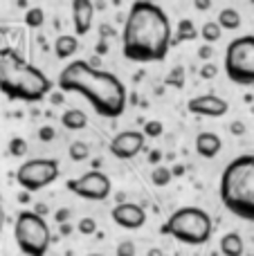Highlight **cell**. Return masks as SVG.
<instances>
[{
	"label": "cell",
	"mask_w": 254,
	"mask_h": 256,
	"mask_svg": "<svg viewBox=\"0 0 254 256\" xmlns=\"http://www.w3.org/2000/svg\"><path fill=\"white\" fill-rule=\"evenodd\" d=\"M171 22L164 9L148 0H138L130 4L122 30V52L135 63L164 61L171 48Z\"/></svg>",
	"instance_id": "6da1fadb"
},
{
	"label": "cell",
	"mask_w": 254,
	"mask_h": 256,
	"mask_svg": "<svg viewBox=\"0 0 254 256\" xmlns=\"http://www.w3.org/2000/svg\"><path fill=\"white\" fill-rule=\"evenodd\" d=\"M58 88L81 94L99 117L115 120L126 110V86L122 79L88 61L68 63L58 74Z\"/></svg>",
	"instance_id": "7a4b0ae2"
},
{
	"label": "cell",
	"mask_w": 254,
	"mask_h": 256,
	"mask_svg": "<svg viewBox=\"0 0 254 256\" xmlns=\"http://www.w3.org/2000/svg\"><path fill=\"white\" fill-rule=\"evenodd\" d=\"M0 92L12 102L34 104L52 92V81L14 48H0Z\"/></svg>",
	"instance_id": "3957f363"
},
{
	"label": "cell",
	"mask_w": 254,
	"mask_h": 256,
	"mask_svg": "<svg viewBox=\"0 0 254 256\" xmlns=\"http://www.w3.org/2000/svg\"><path fill=\"white\" fill-rule=\"evenodd\" d=\"M218 194L228 212L254 222V155H238L225 166Z\"/></svg>",
	"instance_id": "277c9868"
},
{
	"label": "cell",
	"mask_w": 254,
	"mask_h": 256,
	"mask_svg": "<svg viewBox=\"0 0 254 256\" xmlns=\"http://www.w3.org/2000/svg\"><path fill=\"white\" fill-rule=\"evenodd\" d=\"M212 230H214L212 216L200 207L176 209L160 227L162 234L171 236L184 245H205L212 238Z\"/></svg>",
	"instance_id": "5b68a950"
},
{
	"label": "cell",
	"mask_w": 254,
	"mask_h": 256,
	"mask_svg": "<svg viewBox=\"0 0 254 256\" xmlns=\"http://www.w3.org/2000/svg\"><path fill=\"white\" fill-rule=\"evenodd\" d=\"M14 238L25 256H45L52 243V234L45 218L34 212H20L14 222Z\"/></svg>",
	"instance_id": "8992f818"
},
{
	"label": "cell",
	"mask_w": 254,
	"mask_h": 256,
	"mask_svg": "<svg viewBox=\"0 0 254 256\" xmlns=\"http://www.w3.org/2000/svg\"><path fill=\"white\" fill-rule=\"evenodd\" d=\"M225 72L232 84L254 86V36L234 38L225 50Z\"/></svg>",
	"instance_id": "52a82bcc"
},
{
	"label": "cell",
	"mask_w": 254,
	"mask_h": 256,
	"mask_svg": "<svg viewBox=\"0 0 254 256\" xmlns=\"http://www.w3.org/2000/svg\"><path fill=\"white\" fill-rule=\"evenodd\" d=\"M58 173H61V168H58L56 160L36 158V160H27V162H22L18 166L16 180L25 189V194H32V191H40L45 186H50L58 178Z\"/></svg>",
	"instance_id": "ba28073f"
},
{
	"label": "cell",
	"mask_w": 254,
	"mask_h": 256,
	"mask_svg": "<svg viewBox=\"0 0 254 256\" xmlns=\"http://www.w3.org/2000/svg\"><path fill=\"white\" fill-rule=\"evenodd\" d=\"M68 191H72L74 196H79V198L84 200H94V202H99V200H106L108 194H110V180H108L106 173L102 171H88L84 173L81 178H76V180H68L66 182Z\"/></svg>",
	"instance_id": "9c48e42d"
},
{
	"label": "cell",
	"mask_w": 254,
	"mask_h": 256,
	"mask_svg": "<svg viewBox=\"0 0 254 256\" xmlns=\"http://www.w3.org/2000/svg\"><path fill=\"white\" fill-rule=\"evenodd\" d=\"M142 148H144L142 130H124L112 137L110 142V153L117 160H133L142 153Z\"/></svg>",
	"instance_id": "30bf717a"
},
{
	"label": "cell",
	"mask_w": 254,
	"mask_h": 256,
	"mask_svg": "<svg viewBox=\"0 0 254 256\" xmlns=\"http://www.w3.org/2000/svg\"><path fill=\"white\" fill-rule=\"evenodd\" d=\"M189 112L200 117H223L230 110V104L218 94H198L187 102Z\"/></svg>",
	"instance_id": "8fae6325"
},
{
	"label": "cell",
	"mask_w": 254,
	"mask_h": 256,
	"mask_svg": "<svg viewBox=\"0 0 254 256\" xmlns=\"http://www.w3.org/2000/svg\"><path fill=\"white\" fill-rule=\"evenodd\" d=\"M112 220L117 222L124 230H140L146 222V212H144L142 204L135 202H120L115 209H112Z\"/></svg>",
	"instance_id": "7c38bea8"
},
{
	"label": "cell",
	"mask_w": 254,
	"mask_h": 256,
	"mask_svg": "<svg viewBox=\"0 0 254 256\" xmlns=\"http://www.w3.org/2000/svg\"><path fill=\"white\" fill-rule=\"evenodd\" d=\"M92 18H94V7L90 0H74L72 2V22H74V32L79 36L90 32Z\"/></svg>",
	"instance_id": "4fadbf2b"
},
{
	"label": "cell",
	"mask_w": 254,
	"mask_h": 256,
	"mask_svg": "<svg viewBox=\"0 0 254 256\" xmlns=\"http://www.w3.org/2000/svg\"><path fill=\"white\" fill-rule=\"evenodd\" d=\"M220 148H223V142H220V137L216 135V132L205 130L196 137V153L200 155V158H205V160L216 158V155L220 153Z\"/></svg>",
	"instance_id": "5bb4252c"
},
{
	"label": "cell",
	"mask_w": 254,
	"mask_h": 256,
	"mask_svg": "<svg viewBox=\"0 0 254 256\" xmlns=\"http://www.w3.org/2000/svg\"><path fill=\"white\" fill-rule=\"evenodd\" d=\"M243 252H246V243H243L241 234L228 232L220 238V254L223 256H243Z\"/></svg>",
	"instance_id": "9a60e30c"
},
{
	"label": "cell",
	"mask_w": 254,
	"mask_h": 256,
	"mask_svg": "<svg viewBox=\"0 0 254 256\" xmlns=\"http://www.w3.org/2000/svg\"><path fill=\"white\" fill-rule=\"evenodd\" d=\"M61 126H66L68 130H84L88 126V115L79 108H68L61 115Z\"/></svg>",
	"instance_id": "2e32d148"
},
{
	"label": "cell",
	"mask_w": 254,
	"mask_h": 256,
	"mask_svg": "<svg viewBox=\"0 0 254 256\" xmlns=\"http://www.w3.org/2000/svg\"><path fill=\"white\" fill-rule=\"evenodd\" d=\"M76 50H79V40H76V36L63 34L54 40V54H56V58H70L72 54H76Z\"/></svg>",
	"instance_id": "e0dca14e"
},
{
	"label": "cell",
	"mask_w": 254,
	"mask_h": 256,
	"mask_svg": "<svg viewBox=\"0 0 254 256\" xmlns=\"http://www.w3.org/2000/svg\"><path fill=\"white\" fill-rule=\"evenodd\" d=\"M216 22H218L220 30L234 32V30L241 27V14H238L236 9H232V7H225V9H220L218 12V20Z\"/></svg>",
	"instance_id": "ac0fdd59"
},
{
	"label": "cell",
	"mask_w": 254,
	"mask_h": 256,
	"mask_svg": "<svg viewBox=\"0 0 254 256\" xmlns=\"http://www.w3.org/2000/svg\"><path fill=\"white\" fill-rule=\"evenodd\" d=\"M220 36H223V30L218 27L216 20H207L205 25L200 27V38L205 40L207 45H214L216 40H220Z\"/></svg>",
	"instance_id": "d6986e66"
},
{
	"label": "cell",
	"mask_w": 254,
	"mask_h": 256,
	"mask_svg": "<svg viewBox=\"0 0 254 256\" xmlns=\"http://www.w3.org/2000/svg\"><path fill=\"white\" fill-rule=\"evenodd\" d=\"M68 155H70L72 162H84V160L90 158V146L86 142H72L70 148H68Z\"/></svg>",
	"instance_id": "ffe728a7"
},
{
	"label": "cell",
	"mask_w": 254,
	"mask_h": 256,
	"mask_svg": "<svg viewBox=\"0 0 254 256\" xmlns=\"http://www.w3.org/2000/svg\"><path fill=\"white\" fill-rule=\"evenodd\" d=\"M171 180H174V176H171V168L169 166H156V168H153L151 182L156 186H166Z\"/></svg>",
	"instance_id": "44dd1931"
},
{
	"label": "cell",
	"mask_w": 254,
	"mask_h": 256,
	"mask_svg": "<svg viewBox=\"0 0 254 256\" xmlns=\"http://www.w3.org/2000/svg\"><path fill=\"white\" fill-rule=\"evenodd\" d=\"M196 36H198L196 25H194L189 18H182V20L178 22V38L180 40H194Z\"/></svg>",
	"instance_id": "7402d4cb"
},
{
	"label": "cell",
	"mask_w": 254,
	"mask_h": 256,
	"mask_svg": "<svg viewBox=\"0 0 254 256\" xmlns=\"http://www.w3.org/2000/svg\"><path fill=\"white\" fill-rule=\"evenodd\" d=\"M43 9L40 7H32V9H27V14H25V25L27 27H40L43 25Z\"/></svg>",
	"instance_id": "603a6c76"
},
{
	"label": "cell",
	"mask_w": 254,
	"mask_h": 256,
	"mask_svg": "<svg viewBox=\"0 0 254 256\" xmlns=\"http://www.w3.org/2000/svg\"><path fill=\"white\" fill-rule=\"evenodd\" d=\"M76 230H79V234H84V236H92L94 232H97V220H94L92 216H86L79 220Z\"/></svg>",
	"instance_id": "cb8c5ba5"
},
{
	"label": "cell",
	"mask_w": 254,
	"mask_h": 256,
	"mask_svg": "<svg viewBox=\"0 0 254 256\" xmlns=\"http://www.w3.org/2000/svg\"><path fill=\"white\" fill-rule=\"evenodd\" d=\"M9 153H12L14 158H22V155L27 153V142L22 140V137H14V140L9 142Z\"/></svg>",
	"instance_id": "d4e9b609"
},
{
	"label": "cell",
	"mask_w": 254,
	"mask_h": 256,
	"mask_svg": "<svg viewBox=\"0 0 254 256\" xmlns=\"http://www.w3.org/2000/svg\"><path fill=\"white\" fill-rule=\"evenodd\" d=\"M166 86H176V88H182L184 86V70L182 68H176V70H171V74L164 79Z\"/></svg>",
	"instance_id": "484cf974"
},
{
	"label": "cell",
	"mask_w": 254,
	"mask_h": 256,
	"mask_svg": "<svg viewBox=\"0 0 254 256\" xmlns=\"http://www.w3.org/2000/svg\"><path fill=\"white\" fill-rule=\"evenodd\" d=\"M162 130H164V126H162V122L153 120V122H146V126H144L142 135L144 137H160Z\"/></svg>",
	"instance_id": "4316f807"
},
{
	"label": "cell",
	"mask_w": 254,
	"mask_h": 256,
	"mask_svg": "<svg viewBox=\"0 0 254 256\" xmlns=\"http://www.w3.org/2000/svg\"><path fill=\"white\" fill-rule=\"evenodd\" d=\"M117 256H135V243L133 240H122L117 245Z\"/></svg>",
	"instance_id": "83f0119b"
},
{
	"label": "cell",
	"mask_w": 254,
	"mask_h": 256,
	"mask_svg": "<svg viewBox=\"0 0 254 256\" xmlns=\"http://www.w3.org/2000/svg\"><path fill=\"white\" fill-rule=\"evenodd\" d=\"M54 137H56V132H54L52 126H43V128L38 130V140H40V142H52Z\"/></svg>",
	"instance_id": "f1b7e54d"
},
{
	"label": "cell",
	"mask_w": 254,
	"mask_h": 256,
	"mask_svg": "<svg viewBox=\"0 0 254 256\" xmlns=\"http://www.w3.org/2000/svg\"><path fill=\"white\" fill-rule=\"evenodd\" d=\"M216 72H218V68H216L214 63H207V66L200 68V76H202V79H214Z\"/></svg>",
	"instance_id": "f546056e"
},
{
	"label": "cell",
	"mask_w": 254,
	"mask_h": 256,
	"mask_svg": "<svg viewBox=\"0 0 254 256\" xmlns=\"http://www.w3.org/2000/svg\"><path fill=\"white\" fill-rule=\"evenodd\" d=\"M70 216H72V212H70V209L63 207V209H58V212L54 214V220H56L58 225H66V222L70 220Z\"/></svg>",
	"instance_id": "4dcf8cb0"
},
{
	"label": "cell",
	"mask_w": 254,
	"mask_h": 256,
	"mask_svg": "<svg viewBox=\"0 0 254 256\" xmlns=\"http://www.w3.org/2000/svg\"><path fill=\"white\" fill-rule=\"evenodd\" d=\"M212 54H214V50H212V45H202V48L198 50V56H200V58H205V61H207V58H212Z\"/></svg>",
	"instance_id": "1f68e13d"
},
{
	"label": "cell",
	"mask_w": 254,
	"mask_h": 256,
	"mask_svg": "<svg viewBox=\"0 0 254 256\" xmlns=\"http://www.w3.org/2000/svg\"><path fill=\"white\" fill-rule=\"evenodd\" d=\"M232 132H243V124H241V122H234V124H232Z\"/></svg>",
	"instance_id": "d6a6232c"
},
{
	"label": "cell",
	"mask_w": 254,
	"mask_h": 256,
	"mask_svg": "<svg viewBox=\"0 0 254 256\" xmlns=\"http://www.w3.org/2000/svg\"><path fill=\"white\" fill-rule=\"evenodd\" d=\"M4 227V212H2V204H0V232H2Z\"/></svg>",
	"instance_id": "836d02e7"
},
{
	"label": "cell",
	"mask_w": 254,
	"mask_h": 256,
	"mask_svg": "<svg viewBox=\"0 0 254 256\" xmlns=\"http://www.w3.org/2000/svg\"><path fill=\"white\" fill-rule=\"evenodd\" d=\"M158 160H160V150H153V153H151V162H158Z\"/></svg>",
	"instance_id": "e575fe53"
},
{
	"label": "cell",
	"mask_w": 254,
	"mask_h": 256,
	"mask_svg": "<svg viewBox=\"0 0 254 256\" xmlns=\"http://www.w3.org/2000/svg\"><path fill=\"white\" fill-rule=\"evenodd\" d=\"M207 7H210V2H200V0L196 2V9H207Z\"/></svg>",
	"instance_id": "d590c367"
},
{
	"label": "cell",
	"mask_w": 254,
	"mask_h": 256,
	"mask_svg": "<svg viewBox=\"0 0 254 256\" xmlns=\"http://www.w3.org/2000/svg\"><path fill=\"white\" fill-rule=\"evenodd\" d=\"M148 256H164L160 252V250H151V252H148Z\"/></svg>",
	"instance_id": "8d00e7d4"
},
{
	"label": "cell",
	"mask_w": 254,
	"mask_h": 256,
	"mask_svg": "<svg viewBox=\"0 0 254 256\" xmlns=\"http://www.w3.org/2000/svg\"><path fill=\"white\" fill-rule=\"evenodd\" d=\"M86 256H102V254H86Z\"/></svg>",
	"instance_id": "74e56055"
}]
</instances>
